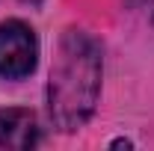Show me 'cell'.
<instances>
[{
  "mask_svg": "<svg viewBox=\"0 0 154 151\" xmlns=\"http://www.w3.org/2000/svg\"><path fill=\"white\" fill-rule=\"evenodd\" d=\"M101 92V48L86 33L68 30L51 65L48 107L59 131H77L95 113Z\"/></svg>",
  "mask_w": 154,
  "mask_h": 151,
  "instance_id": "cell-1",
  "label": "cell"
},
{
  "mask_svg": "<svg viewBox=\"0 0 154 151\" xmlns=\"http://www.w3.org/2000/svg\"><path fill=\"white\" fill-rule=\"evenodd\" d=\"M38 62V39L24 21L0 24V77H27Z\"/></svg>",
  "mask_w": 154,
  "mask_h": 151,
  "instance_id": "cell-2",
  "label": "cell"
},
{
  "mask_svg": "<svg viewBox=\"0 0 154 151\" xmlns=\"http://www.w3.org/2000/svg\"><path fill=\"white\" fill-rule=\"evenodd\" d=\"M38 142V122L30 110H0V148H33Z\"/></svg>",
  "mask_w": 154,
  "mask_h": 151,
  "instance_id": "cell-3",
  "label": "cell"
}]
</instances>
